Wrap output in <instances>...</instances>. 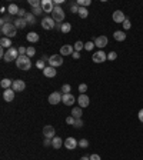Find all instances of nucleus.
<instances>
[{
	"label": "nucleus",
	"instance_id": "obj_1",
	"mask_svg": "<svg viewBox=\"0 0 143 160\" xmlns=\"http://www.w3.org/2000/svg\"><path fill=\"white\" fill-rule=\"evenodd\" d=\"M16 66H17V69H20V70H29L32 67V60L26 54L25 56H19L16 60Z\"/></svg>",
	"mask_w": 143,
	"mask_h": 160
},
{
	"label": "nucleus",
	"instance_id": "obj_2",
	"mask_svg": "<svg viewBox=\"0 0 143 160\" xmlns=\"http://www.w3.org/2000/svg\"><path fill=\"white\" fill-rule=\"evenodd\" d=\"M2 34L3 37H9V39H12L17 34V29L14 27L13 23H7V25H3L2 26Z\"/></svg>",
	"mask_w": 143,
	"mask_h": 160
},
{
	"label": "nucleus",
	"instance_id": "obj_3",
	"mask_svg": "<svg viewBox=\"0 0 143 160\" xmlns=\"http://www.w3.org/2000/svg\"><path fill=\"white\" fill-rule=\"evenodd\" d=\"M52 19H53L56 23H63L65 21V10L60 7V6H54V10L52 13Z\"/></svg>",
	"mask_w": 143,
	"mask_h": 160
},
{
	"label": "nucleus",
	"instance_id": "obj_4",
	"mask_svg": "<svg viewBox=\"0 0 143 160\" xmlns=\"http://www.w3.org/2000/svg\"><path fill=\"white\" fill-rule=\"evenodd\" d=\"M20 54H19V49H16V47H10V49H7V52H6V54H4L3 60L4 62H16L17 57H19Z\"/></svg>",
	"mask_w": 143,
	"mask_h": 160
},
{
	"label": "nucleus",
	"instance_id": "obj_5",
	"mask_svg": "<svg viewBox=\"0 0 143 160\" xmlns=\"http://www.w3.org/2000/svg\"><path fill=\"white\" fill-rule=\"evenodd\" d=\"M63 64V57H62V54H53V56H50L49 59V66L52 67H59V66Z\"/></svg>",
	"mask_w": 143,
	"mask_h": 160
},
{
	"label": "nucleus",
	"instance_id": "obj_6",
	"mask_svg": "<svg viewBox=\"0 0 143 160\" xmlns=\"http://www.w3.org/2000/svg\"><path fill=\"white\" fill-rule=\"evenodd\" d=\"M92 60H93L94 63H103L107 60V54L103 52V50H99V52H96V53L92 56Z\"/></svg>",
	"mask_w": 143,
	"mask_h": 160
},
{
	"label": "nucleus",
	"instance_id": "obj_7",
	"mask_svg": "<svg viewBox=\"0 0 143 160\" xmlns=\"http://www.w3.org/2000/svg\"><path fill=\"white\" fill-rule=\"evenodd\" d=\"M42 9H43V12L45 13H53L54 10V3L52 0H42Z\"/></svg>",
	"mask_w": 143,
	"mask_h": 160
},
{
	"label": "nucleus",
	"instance_id": "obj_8",
	"mask_svg": "<svg viewBox=\"0 0 143 160\" xmlns=\"http://www.w3.org/2000/svg\"><path fill=\"white\" fill-rule=\"evenodd\" d=\"M54 26H56V21L52 17H45L42 20V27L45 30H52V29H54Z\"/></svg>",
	"mask_w": 143,
	"mask_h": 160
},
{
	"label": "nucleus",
	"instance_id": "obj_9",
	"mask_svg": "<svg viewBox=\"0 0 143 160\" xmlns=\"http://www.w3.org/2000/svg\"><path fill=\"white\" fill-rule=\"evenodd\" d=\"M112 19H113L114 23H122L126 20V16H125V13L122 12V10H116V12H113V14H112Z\"/></svg>",
	"mask_w": 143,
	"mask_h": 160
},
{
	"label": "nucleus",
	"instance_id": "obj_10",
	"mask_svg": "<svg viewBox=\"0 0 143 160\" xmlns=\"http://www.w3.org/2000/svg\"><path fill=\"white\" fill-rule=\"evenodd\" d=\"M43 136H45L46 139H53L54 136H56V130H54L53 126H50V124L45 126L43 127Z\"/></svg>",
	"mask_w": 143,
	"mask_h": 160
},
{
	"label": "nucleus",
	"instance_id": "obj_11",
	"mask_svg": "<svg viewBox=\"0 0 143 160\" xmlns=\"http://www.w3.org/2000/svg\"><path fill=\"white\" fill-rule=\"evenodd\" d=\"M62 97H63V95H62L60 92H53V93L49 96V103L54 106V104L62 102Z\"/></svg>",
	"mask_w": 143,
	"mask_h": 160
},
{
	"label": "nucleus",
	"instance_id": "obj_12",
	"mask_svg": "<svg viewBox=\"0 0 143 160\" xmlns=\"http://www.w3.org/2000/svg\"><path fill=\"white\" fill-rule=\"evenodd\" d=\"M107 41H109V40H107L106 36H99V37L94 39V46L102 50L103 47H106V46H107Z\"/></svg>",
	"mask_w": 143,
	"mask_h": 160
},
{
	"label": "nucleus",
	"instance_id": "obj_13",
	"mask_svg": "<svg viewBox=\"0 0 143 160\" xmlns=\"http://www.w3.org/2000/svg\"><path fill=\"white\" fill-rule=\"evenodd\" d=\"M77 140L74 139V137H67V139L65 140V146L67 150H74V149L77 147Z\"/></svg>",
	"mask_w": 143,
	"mask_h": 160
},
{
	"label": "nucleus",
	"instance_id": "obj_14",
	"mask_svg": "<svg viewBox=\"0 0 143 160\" xmlns=\"http://www.w3.org/2000/svg\"><path fill=\"white\" fill-rule=\"evenodd\" d=\"M12 89L14 92H23L26 89V83L23 82V80H13V86H12Z\"/></svg>",
	"mask_w": 143,
	"mask_h": 160
},
{
	"label": "nucleus",
	"instance_id": "obj_15",
	"mask_svg": "<svg viewBox=\"0 0 143 160\" xmlns=\"http://www.w3.org/2000/svg\"><path fill=\"white\" fill-rule=\"evenodd\" d=\"M77 103H79V107H87L90 104V99L87 95H80L77 97Z\"/></svg>",
	"mask_w": 143,
	"mask_h": 160
},
{
	"label": "nucleus",
	"instance_id": "obj_16",
	"mask_svg": "<svg viewBox=\"0 0 143 160\" xmlns=\"http://www.w3.org/2000/svg\"><path fill=\"white\" fill-rule=\"evenodd\" d=\"M74 102H76V99H74V96L72 95V93L63 95V97H62V103H65L66 106H72Z\"/></svg>",
	"mask_w": 143,
	"mask_h": 160
},
{
	"label": "nucleus",
	"instance_id": "obj_17",
	"mask_svg": "<svg viewBox=\"0 0 143 160\" xmlns=\"http://www.w3.org/2000/svg\"><path fill=\"white\" fill-rule=\"evenodd\" d=\"M73 53H74V47H73V46H70V45L62 46V49H60V54H62V56H69V54H73Z\"/></svg>",
	"mask_w": 143,
	"mask_h": 160
},
{
	"label": "nucleus",
	"instance_id": "obj_18",
	"mask_svg": "<svg viewBox=\"0 0 143 160\" xmlns=\"http://www.w3.org/2000/svg\"><path fill=\"white\" fill-rule=\"evenodd\" d=\"M14 93H16V92L13 90V89H6V90L3 92V99L6 102H12L13 99H14Z\"/></svg>",
	"mask_w": 143,
	"mask_h": 160
},
{
	"label": "nucleus",
	"instance_id": "obj_19",
	"mask_svg": "<svg viewBox=\"0 0 143 160\" xmlns=\"http://www.w3.org/2000/svg\"><path fill=\"white\" fill-rule=\"evenodd\" d=\"M13 25H14V27L16 29H25L26 26H27V21H26V19H20V17H17L16 20L13 21Z\"/></svg>",
	"mask_w": 143,
	"mask_h": 160
},
{
	"label": "nucleus",
	"instance_id": "obj_20",
	"mask_svg": "<svg viewBox=\"0 0 143 160\" xmlns=\"http://www.w3.org/2000/svg\"><path fill=\"white\" fill-rule=\"evenodd\" d=\"M43 74H45L46 77H54L57 74V72L54 67H52V66H46V69L43 70Z\"/></svg>",
	"mask_w": 143,
	"mask_h": 160
},
{
	"label": "nucleus",
	"instance_id": "obj_21",
	"mask_svg": "<svg viewBox=\"0 0 143 160\" xmlns=\"http://www.w3.org/2000/svg\"><path fill=\"white\" fill-rule=\"evenodd\" d=\"M63 144H65V142H63L60 137H57V136H54L53 139H52V146H53V149H60Z\"/></svg>",
	"mask_w": 143,
	"mask_h": 160
},
{
	"label": "nucleus",
	"instance_id": "obj_22",
	"mask_svg": "<svg viewBox=\"0 0 143 160\" xmlns=\"http://www.w3.org/2000/svg\"><path fill=\"white\" fill-rule=\"evenodd\" d=\"M26 39H27V41H30V43H36V41H39V34H37L36 32H30V33H27Z\"/></svg>",
	"mask_w": 143,
	"mask_h": 160
},
{
	"label": "nucleus",
	"instance_id": "obj_23",
	"mask_svg": "<svg viewBox=\"0 0 143 160\" xmlns=\"http://www.w3.org/2000/svg\"><path fill=\"white\" fill-rule=\"evenodd\" d=\"M26 21H27V25H32V26H34L36 25V16L33 14V13H30V12H27L26 13Z\"/></svg>",
	"mask_w": 143,
	"mask_h": 160
},
{
	"label": "nucleus",
	"instance_id": "obj_24",
	"mask_svg": "<svg viewBox=\"0 0 143 160\" xmlns=\"http://www.w3.org/2000/svg\"><path fill=\"white\" fill-rule=\"evenodd\" d=\"M113 37H114V40L123 41L126 39V34H125V32H122V30H116V32L113 33Z\"/></svg>",
	"mask_w": 143,
	"mask_h": 160
},
{
	"label": "nucleus",
	"instance_id": "obj_25",
	"mask_svg": "<svg viewBox=\"0 0 143 160\" xmlns=\"http://www.w3.org/2000/svg\"><path fill=\"white\" fill-rule=\"evenodd\" d=\"M0 86L3 87L4 90H6V89H12V86H13V80H12V79H3V80L0 82Z\"/></svg>",
	"mask_w": 143,
	"mask_h": 160
},
{
	"label": "nucleus",
	"instance_id": "obj_26",
	"mask_svg": "<svg viewBox=\"0 0 143 160\" xmlns=\"http://www.w3.org/2000/svg\"><path fill=\"white\" fill-rule=\"evenodd\" d=\"M0 46L2 47H7V49H10V46H12V39H9V37H2L0 39Z\"/></svg>",
	"mask_w": 143,
	"mask_h": 160
},
{
	"label": "nucleus",
	"instance_id": "obj_27",
	"mask_svg": "<svg viewBox=\"0 0 143 160\" xmlns=\"http://www.w3.org/2000/svg\"><path fill=\"white\" fill-rule=\"evenodd\" d=\"M82 107H73V110H72V116H73L74 119H82Z\"/></svg>",
	"mask_w": 143,
	"mask_h": 160
},
{
	"label": "nucleus",
	"instance_id": "obj_28",
	"mask_svg": "<svg viewBox=\"0 0 143 160\" xmlns=\"http://www.w3.org/2000/svg\"><path fill=\"white\" fill-rule=\"evenodd\" d=\"M19 10H20V9L17 7V4H10V6H9V9H7V12H9V14H10V16H13V14H17V13H19Z\"/></svg>",
	"mask_w": 143,
	"mask_h": 160
},
{
	"label": "nucleus",
	"instance_id": "obj_29",
	"mask_svg": "<svg viewBox=\"0 0 143 160\" xmlns=\"http://www.w3.org/2000/svg\"><path fill=\"white\" fill-rule=\"evenodd\" d=\"M77 14L82 17V19H86V17L89 16V12H87V9H86V7H79Z\"/></svg>",
	"mask_w": 143,
	"mask_h": 160
},
{
	"label": "nucleus",
	"instance_id": "obj_30",
	"mask_svg": "<svg viewBox=\"0 0 143 160\" xmlns=\"http://www.w3.org/2000/svg\"><path fill=\"white\" fill-rule=\"evenodd\" d=\"M29 4L32 6V9L42 7V0H29Z\"/></svg>",
	"mask_w": 143,
	"mask_h": 160
},
{
	"label": "nucleus",
	"instance_id": "obj_31",
	"mask_svg": "<svg viewBox=\"0 0 143 160\" xmlns=\"http://www.w3.org/2000/svg\"><path fill=\"white\" fill-rule=\"evenodd\" d=\"M0 21H2V26L7 25V23H13V21H12V16H10V14H4V16L2 17V20H0Z\"/></svg>",
	"mask_w": 143,
	"mask_h": 160
},
{
	"label": "nucleus",
	"instance_id": "obj_32",
	"mask_svg": "<svg viewBox=\"0 0 143 160\" xmlns=\"http://www.w3.org/2000/svg\"><path fill=\"white\" fill-rule=\"evenodd\" d=\"M73 47H74V52H80L82 49H85V43H82L80 40H77L73 45Z\"/></svg>",
	"mask_w": 143,
	"mask_h": 160
},
{
	"label": "nucleus",
	"instance_id": "obj_33",
	"mask_svg": "<svg viewBox=\"0 0 143 160\" xmlns=\"http://www.w3.org/2000/svg\"><path fill=\"white\" fill-rule=\"evenodd\" d=\"M90 3H92V0H77L79 7H87V6H90Z\"/></svg>",
	"mask_w": 143,
	"mask_h": 160
},
{
	"label": "nucleus",
	"instance_id": "obj_34",
	"mask_svg": "<svg viewBox=\"0 0 143 160\" xmlns=\"http://www.w3.org/2000/svg\"><path fill=\"white\" fill-rule=\"evenodd\" d=\"M70 30H72V26H70V23H62V32L63 33H69Z\"/></svg>",
	"mask_w": 143,
	"mask_h": 160
},
{
	"label": "nucleus",
	"instance_id": "obj_35",
	"mask_svg": "<svg viewBox=\"0 0 143 160\" xmlns=\"http://www.w3.org/2000/svg\"><path fill=\"white\" fill-rule=\"evenodd\" d=\"M79 146H80L82 149H87V147H89V140H87V139L79 140Z\"/></svg>",
	"mask_w": 143,
	"mask_h": 160
},
{
	"label": "nucleus",
	"instance_id": "obj_36",
	"mask_svg": "<svg viewBox=\"0 0 143 160\" xmlns=\"http://www.w3.org/2000/svg\"><path fill=\"white\" fill-rule=\"evenodd\" d=\"M70 12H72V13H77V12H79L77 2H74V3H70Z\"/></svg>",
	"mask_w": 143,
	"mask_h": 160
},
{
	"label": "nucleus",
	"instance_id": "obj_37",
	"mask_svg": "<svg viewBox=\"0 0 143 160\" xmlns=\"http://www.w3.org/2000/svg\"><path fill=\"white\" fill-rule=\"evenodd\" d=\"M93 47H96V46H94V41H87V43H85V49L87 50V52L93 50Z\"/></svg>",
	"mask_w": 143,
	"mask_h": 160
},
{
	"label": "nucleus",
	"instance_id": "obj_38",
	"mask_svg": "<svg viewBox=\"0 0 143 160\" xmlns=\"http://www.w3.org/2000/svg\"><path fill=\"white\" fill-rule=\"evenodd\" d=\"M36 67H37V69H42V70H45V69H46L45 60H42V59H40V60H37V62H36Z\"/></svg>",
	"mask_w": 143,
	"mask_h": 160
},
{
	"label": "nucleus",
	"instance_id": "obj_39",
	"mask_svg": "<svg viewBox=\"0 0 143 160\" xmlns=\"http://www.w3.org/2000/svg\"><path fill=\"white\" fill-rule=\"evenodd\" d=\"M70 90H72L70 84H63V86H62V92H63V95H67V93H70Z\"/></svg>",
	"mask_w": 143,
	"mask_h": 160
},
{
	"label": "nucleus",
	"instance_id": "obj_40",
	"mask_svg": "<svg viewBox=\"0 0 143 160\" xmlns=\"http://www.w3.org/2000/svg\"><path fill=\"white\" fill-rule=\"evenodd\" d=\"M34 54H36V49H34V47H27V53H26V56L33 57Z\"/></svg>",
	"mask_w": 143,
	"mask_h": 160
},
{
	"label": "nucleus",
	"instance_id": "obj_41",
	"mask_svg": "<svg viewBox=\"0 0 143 160\" xmlns=\"http://www.w3.org/2000/svg\"><path fill=\"white\" fill-rule=\"evenodd\" d=\"M79 92H80V95H86V92H87V84L82 83V84L79 86Z\"/></svg>",
	"mask_w": 143,
	"mask_h": 160
},
{
	"label": "nucleus",
	"instance_id": "obj_42",
	"mask_svg": "<svg viewBox=\"0 0 143 160\" xmlns=\"http://www.w3.org/2000/svg\"><path fill=\"white\" fill-rule=\"evenodd\" d=\"M116 59H117V53H116V52H110V53L107 54V60H112V62H113Z\"/></svg>",
	"mask_w": 143,
	"mask_h": 160
},
{
	"label": "nucleus",
	"instance_id": "obj_43",
	"mask_svg": "<svg viewBox=\"0 0 143 160\" xmlns=\"http://www.w3.org/2000/svg\"><path fill=\"white\" fill-rule=\"evenodd\" d=\"M32 13L34 14V16H40L42 13H45V12H43V9H42V7H37V9H33Z\"/></svg>",
	"mask_w": 143,
	"mask_h": 160
},
{
	"label": "nucleus",
	"instance_id": "obj_44",
	"mask_svg": "<svg viewBox=\"0 0 143 160\" xmlns=\"http://www.w3.org/2000/svg\"><path fill=\"white\" fill-rule=\"evenodd\" d=\"M132 27V23H130V20H129V19H126V20L123 21V29L125 30H129Z\"/></svg>",
	"mask_w": 143,
	"mask_h": 160
},
{
	"label": "nucleus",
	"instance_id": "obj_45",
	"mask_svg": "<svg viewBox=\"0 0 143 160\" xmlns=\"http://www.w3.org/2000/svg\"><path fill=\"white\" fill-rule=\"evenodd\" d=\"M74 127H77V129H80V127H83V120L82 119H76L74 120V124H73Z\"/></svg>",
	"mask_w": 143,
	"mask_h": 160
},
{
	"label": "nucleus",
	"instance_id": "obj_46",
	"mask_svg": "<svg viewBox=\"0 0 143 160\" xmlns=\"http://www.w3.org/2000/svg\"><path fill=\"white\" fill-rule=\"evenodd\" d=\"M74 120H76V119H74L73 116H69V117H66V123H67V124H72V126H73V124H74Z\"/></svg>",
	"mask_w": 143,
	"mask_h": 160
},
{
	"label": "nucleus",
	"instance_id": "obj_47",
	"mask_svg": "<svg viewBox=\"0 0 143 160\" xmlns=\"http://www.w3.org/2000/svg\"><path fill=\"white\" fill-rule=\"evenodd\" d=\"M26 53H27V49L23 47V46H20V47H19V54H20V56H25Z\"/></svg>",
	"mask_w": 143,
	"mask_h": 160
},
{
	"label": "nucleus",
	"instance_id": "obj_48",
	"mask_svg": "<svg viewBox=\"0 0 143 160\" xmlns=\"http://www.w3.org/2000/svg\"><path fill=\"white\" fill-rule=\"evenodd\" d=\"M90 160H102V159H100V156H99V154H96V153H94V154H92V156H90Z\"/></svg>",
	"mask_w": 143,
	"mask_h": 160
},
{
	"label": "nucleus",
	"instance_id": "obj_49",
	"mask_svg": "<svg viewBox=\"0 0 143 160\" xmlns=\"http://www.w3.org/2000/svg\"><path fill=\"white\" fill-rule=\"evenodd\" d=\"M72 57L73 59H80V53H79V52H74V53L72 54Z\"/></svg>",
	"mask_w": 143,
	"mask_h": 160
},
{
	"label": "nucleus",
	"instance_id": "obj_50",
	"mask_svg": "<svg viewBox=\"0 0 143 160\" xmlns=\"http://www.w3.org/2000/svg\"><path fill=\"white\" fill-rule=\"evenodd\" d=\"M137 117H139V120H140V122H142V123H143V109L139 111V115H137Z\"/></svg>",
	"mask_w": 143,
	"mask_h": 160
},
{
	"label": "nucleus",
	"instance_id": "obj_51",
	"mask_svg": "<svg viewBox=\"0 0 143 160\" xmlns=\"http://www.w3.org/2000/svg\"><path fill=\"white\" fill-rule=\"evenodd\" d=\"M52 144V139H45V146H50Z\"/></svg>",
	"mask_w": 143,
	"mask_h": 160
},
{
	"label": "nucleus",
	"instance_id": "obj_52",
	"mask_svg": "<svg viewBox=\"0 0 143 160\" xmlns=\"http://www.w3.org/2000/svg\"><path fill=\"white\" fill-rule=\"evenodd\" d=\"M79 160H90V157H87V156H83V157H80Z\"/></svg>",
	"mask_w": 143,
	"mask_h": 160
}]
</instances>
